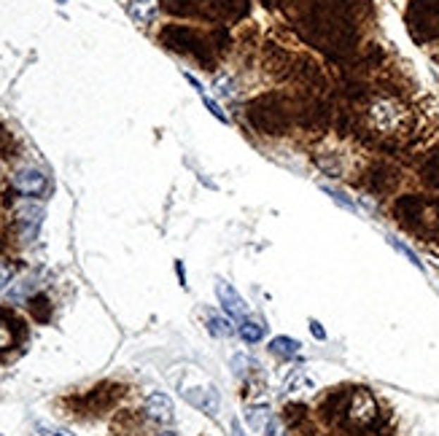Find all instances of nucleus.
Segmentation results:
<instances>
[{
	"label": "nucleus",
	"instance_id": "obj_1",
	"mask_svg": "<svg viewBox=\"0 0 439 436\" xmlns=\"http://www.w3.org/2000/svg\"><path fill=\"white\" fill-rule=\"evenodd\" d=\"M369 121L380 132H394L404 121V108L396 106L394 100H378L375 106L369 108Z\"/></svg>",
	"mask_w": 439,
	"mask_h": 436
},
{
	"label": "nucleus",
	"instance_id": "obj_2",
	"mask_svg": "<svg viewBox=\"0 0 439 436\" xmlns=\"http://www.w3.org/2000/svg\"><path fill=\"white\" fill-rule=\"evenodd\" d=\"M345 412H348L350 423H356V425H369V423H375V418H378V404H375L372 393L356 391L350 396Z\"/></svg>",
	"mask_w": 439,
	"mask_h": 436
},
{
	"label": "nucleus",
	"instance_id": "obj_3",
	"mask_svg": "<svg viewBox=\"0 0 439 436\" xmlns=\"http://www.w3.org/2000/svg\"><path fill=\"white\" fill-rule=\"evenodd\" d=\"M216 297L221 301V307H224V313L229 316V320H245L248 318V304H245V299L237 294V288L232 286V283L218 280L216 283Z\"/></svg>",
	"mask_w": 439,
	"mask_h": 436
},
{
	"label": "nucleus",
	"instance_id": "obj_4",
	"mask_svg": "<svg viewBox=\"0 0 439 436\" xmlns=\"http://www.w3.org/2000/svg\"><path fill=\"white\" fill-rule=\"evenodd\" d=\"M11 186H14L19 194L25 197H41L49 189V181L41 170L35 167H25V170H16L14 178H11Z\"/></svg>",
	"mask_w": 439,
	"mask_h": 436
},
{
	"label": "nucleus",
	"instance_id": "obj_5",
	"mask_svg": "<svg viewBox=\"0 0 439 436\" xmlns=\"http://www.w3.org/2000/svg\"><path fill=\"white\" fill-rule=\"evenodd\" d=\"M25 340V326L16 316H11L8 310H0V353L14 350L19 342Z\"/></svg>",
	"mask_w": 439,
	"mask_h": 436
},
{
	"label": "nucleus",
	"instance_id": "obj_6",
	"mask_svg": "<svg viewBox=\"0 0 439 436\" xmlns=\"http://www.w3.org/2000/svg\"><path fill=\"white\" fill-rule=\"evenodd\" d=\"M41 218H44V208H38V205H22L16 211V226H19L22 240H32L38 235Z\"/></svg>",
	"mask_w": 439,
	"mask_h": 436
},
{
	"label": "nucleus",
	"instance_id": "obj_7",
	"mask_svg": "<svg viewBox=\"0 0 439 436\" xmlns=\"http://www.w3.org/2000/svg\"><path fill=\"white\" fill-rule=\"evenodd\" d=\"M143 412H146V418L154 423H170L173 421V399L167 396V393H152L149 399H146V404H143Z\"/></svg>",
	"mask_w": 439,
	"mask_h": 436
},
{
	"label": "nucleus",
	"instance_id": "obj_8",
	"mask_svg": "<svg viewBox=\"0 0 439 436\" xmlns=\"http://www.w3.org/2000/svg\"><path fill=\"white\" fill-rule=\"evenodd\" d=\"M119 396V388H113V385H100V388H94V391L87 396V404L89 409H106V406L113 404V399Z\"/></svg>",
	"mask_w": 439,
	"mask_h": 436
},
{
	"label": "nucleus",
	"instance_id": "obj_9",
	"mask_svg": "<svg viewBox=\"0 0 439 436\" xmlns=\"http://www.w3.org/2000/svg\"><path fill=\"white\" fill-rule=\"evenodd\" d=\"M302 342L299 340H291V337H273L270 340V353L278 359H294L299 353Z\"/></svg>",
	"mask_w": 439,
	"mask_h": 436
},
{
	"label": "nucleus",
	"instance_id": "obj_10",
	"mask_svg": "<svg viewBox=\"0 0 439 436\" xmlns=\"http://www.w3.org/2000/svg\"><path fill=\"white\" fill-rule=\"evenodd\" d=\"M27 310H30V316L38 320V323H49V318H51V301L49 297L44 294H35L30 301H27Z\"/></svg>",
	"mask_w": 439,
	"mask_h": 436
},
{
	"label": "nucleus",
	"instance_id": "obj_11",
	"mask_svg": "<svg viewBox=\"0 0 439 436\" xmlns=\"http://www.w3.org/2000/svg\"><path fill=\"white\" fill-rule=\"evenodd\" d=\"M183 393H186V391H183ZM186 396H189V399H192V401H194L197 406H202L208 415H216V412H218V393H216V388H211V385H208V388H202V399H199V396H194L192 391L186 393Z\"/></svg>",
	"mask_w": 439,
	"mask_h": 436
},
{
	"label": "nucleus",
	"instance_id": "obj_12",
	"mask_svg": "<svg viewBox=\"0 0 439 436\" xmlns=\"http://www.w3.org/2000/svg\"><path fill=\"white\" fill-rule=\"evenodd\" d=\"M264 331L267 329H264L259 320H248V318L240 320V326H237V334H240L245 342H259V340L264 337Z\"/></svg>",
	"mask_w": 439,
	"mask_h": 436
},
{
	"label": "nucleus",
	"instance_id": "obj_13",
	"mask_svg": "<svg viewBox=\"0 0 439 436\" xmlns=\"http://www.w3.org/2000/svg\"><path fill=\"white\" fill-rule=\"evenodd\" d=\"M186 78H189V81L194 84V89L199 92V97H202V103H205V108H208V111H211V113H213V116H216V119H218V121H224V124H227V121H229V116H227V113H224V111H221V106H218V103H216L213 97H208V94H205V89L199 87L197 81L192 78V75H186Z\"/></svg>",
	"mask_w": 439,
	"mask_h": 436
},
{
	"label": "nucleus",
	"instance_id": "obj_14",
	"mask_svg": "<svg viewBox=\"0 0 439 436\" xmlns=\"http://www.w3.org/2000/svg\"><path fill=\"white\" fill-rule=\"evenodd\" d=\"M245 418H248V425H251V428H256V431H264V425L270 423L267 406H251V409L245 412Z\"/></svg>",
	"mask_w": 439,
	"mask_h": 436
},
{
	"label": "nucleus",
	"instance_id": "obj_15",
	"mask_svg": "<svg viewBox=\"0 0 439 436\" xmlns=\"http://www.w3.org/2000/svg\"><path fill=\"white\" fill-rule=\"evenodd\" d=\"M388 245H391V248H396V251H399V254L404 256V259H407V261H409V264H412V267L423 270V261L418 259V254H415L412 248H407V245H404V242H402V240H396V237H388Z\"/></svg>",
	"mask_w": 439,
	"mask_h": 436
},
{
	"label": "nucleus",
	"instance_id": "obj_16",
	"mask_svg": "<svg viewBox=\"0 0 439 436\" xmlns=\"http://www.w3.org/2000/svg\"><path fill=\"white\" fill-rule=\"evenodd\" d=\"M208 329L216 337H232L235 334V329H232V323H229L227 318H216V316H208Z\"/></svg>",
	"mask_w": 439,
	"mask_h": 436
},
{
	"label": "nucleus",
	"instance_id": "obj_17",
	"mask_svg": "<svg viewBox=\"0 0 439 436\" xmlns=\"http://www.w3.org/2000/svg\"><path fill=\"white\" fill-rule=\"evenodd\" d=\"M323 189V194H329L340 205V208H345V211H356V205H353V199H350L348 194H342V192H337V189H332V186H321Z\"/></svg>",
	"mask_w": 439,
	"mask_h": 436
},
{
	"label": "nucleus",
	"instance_id": "obj_18",
	"mask_svg": "<svg viewBox=\"0 0 439 436\" xmlns=\"http://www.w3.org/2000/svg\"><path fill=\"white\" fill-rule=\"evenodd\" d=\"M310 385H313V382H310V377L304 375V372H297V375L288 377L286 391H288V393H294V391H299V388H310Z\"/></svg>",
	"mask_w": 439,
	"mask_h": 436
},
{
	"label": "nucleus",
	"instance_id": "obj_19",
	"mask_svg": "<svg viewBox=\"0 0 439 436\" xmlns=\"http://www.w3.org/2000/svg\"><path fill=\"white\" fill-rule=\"evenodd\" d=\"M14 278V267L11 264H0V288H6Z\"/></svg>",
	"mask_w": 439,
	"mask_h": 436
},
{
	"label": "nucleus",
	"instance_id": "obj_20",
	"mask_svg": "<svg viewBox=\"0 0 439 436\" xmlns=\"http://www.w3.org/2000/svg\"><path fill=\"white\" fill-rule=\"evenodd\" d=\"M264 436H286V434H283L280 423H278V421H270L267 425H264Z\"/></svg>",
	"mask_w": 439,
	"mask_h": 436
},
{
	"label": "nucleus",
	"instance_id": "obj_21",
	"mask_svg": "<svg viewBox=\"0 0 439 436\" xmlns=\"http://www.w3.org/2000/svg\"><path fill=\"white\" fill-rule=\"evenodd\" d=\"M218 92H221L224 97H232V94H235V84L227 81V78H218Z\"/></svg>",
	"mask_w": 439,
	"mask_h": 436
},
{
	"label": "nucleus",
	"instance_id": "obj_22",
	"mask_svg": "<svg viewBox=\"0 0 439 436\" xmlns=\"http://www.w3.org/2000/svg\"><path fill=\"white\" fill-rule=\"evenodd\" d=\"M310 331H313V337H319V340H326V331L321 326L319 320H310Z\"/></svg>",
	"mask_w": 439,
	"mask_h": 436
},
{
	"label": "nucleus",
	"instance_id": "obj_23",
	"mask_svg": "<svg viewBox=\"0 0 439 436\" xmlns=\"http://www.w3.org/2000/svg\"><path fill=\"white\" fill-rule=\"evenodd\" d=\"M232 434H235V436H245V434H242V428H240V423H237V421H232Z\"/></svg>",
	"mask_w": 439,
	"mask_h": 436
},
{
	"label": "nucleus",
	"instance_id": "obj_24",
	"mask_svg": "<svg viewBox=\"0 0 439 436\" xmlns=\"http://www.w3.org/2000/svg\"><path fill=\"white\" fill-rule=\"evenodd\" d=\"M54 436H73V434H70V431H57Z\"/></svg>",
	"mask_w": 439,
	"mask_h": 436
},
{
	"label": "nucleus",
	"instance_id": "obj_25",
	"mask_svg": "<svg viewBox=\"0 0 439 436\" xmlns=\"http://www.w3.org/2000/svg\"><path fill=\"white\" fill-rule=\"evenodd\" d=\"M159 436H178L175 431H165V434H159Z\"/></svg>",
	"mask_w": 439,
	"mask_h": 436
}]
</instances>
